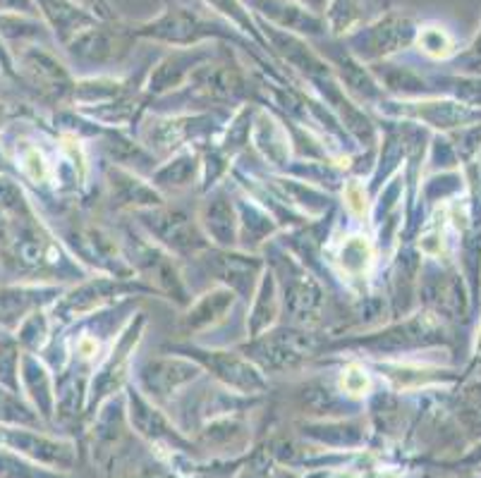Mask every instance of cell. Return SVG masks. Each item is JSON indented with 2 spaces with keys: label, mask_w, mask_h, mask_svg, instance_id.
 <instances>
[{
  "label": "cell",
  "mask_w": 481,
  "mask_h": 478,
  "mask_svg": "<svg viewBox=\"0 0 481 478\" xmlns=\"http://www.w3.org/2000/svg\"><path fill=\"white\" fill-rule=\"evenodd\" d=\"M294 3H300V5H304V8H309L311 12H324L326 5H328V0H294Z\"/></svg>",
  "instance_id": "obj_39"
},
{
  "label": "cell",
  "mask_w": 481,
  "mask_h": 478,
  "mask_svg": "<svg viewBox=\"0 0 481 478\" xmlns=\"http://www.w3.org/2000/svg\"><path fill=\"white\" fill-rule=\"evenodd\" d=\"M41 5L46 10V17L51 20V24L58 31V37L70 44L77 34H82L84 29L94 27V17L87 15L84 10L77 5H70L65 0H41Z\"/></svg>",
  "instance_id": "obj_23"
},
{
  "label": "cell",
  "mask_w": 481,
  "mask_h": 478,
  "mask_svg": "<svg viewBox=\"0 0 481 478\" xmlns=\"http://www.w3.org/2000/svg\"><path fill=\"white\" fill-rule=\"evenodd\" d=\"M82 3L84 5H89V8L98 10L104 17H111L108 15V3H105V0H82Z\"/></svg>",
  "instance_id": "obj_40"
},
{
  "label": "cell",
  "mask_w": 481,
  "mask_h": 478,
  "mask_svg": "<svg viewBox=\"0 0 481 478\" xmlns=\"http://www.w3.org/2000/svg\"><path fill=\"white\" fill-rule=\"evenodd\" d=\"M202 168V161L196 156L195 151H182L178 156L166 163L163 168H158L153 172V179L158 185H170V187H185L195 182V175Z\"/></svg>",
  "instance_id": "obj_25"
},
{
  "label": "cell",
  "mask_w": 481,
  "mask_h": 478,
  "mask_svg": "<svg viewBox=\"0 0 481 478\" xmlns=\"http://www.w3.org/2000/svg\"><path fill=\"white\" fill-rule=\"evenodd\" d=\"M326 24L333 34H347L360 22V0H328L326 5Z\"/></svg>",
  "instance_id": "obj_29"
},
{
  "label": "cell",
  "mask_w": 481,
  "mask_h": 478,
  "mask_svg": "<svg viewBox=\"0 0 481 478\" xmlns=\"http://www.w3.org/2000/svg\"><path fill=\"white\" fill-rule=\"evenodd\" d=\"M340 392L352 400H360V397H367L371 392V375L361 364L352 361L347 364L343 371H340Z\"/></svg>",
  "instance_id": "obj_31"
},
{
  "label": "cell",
  "mask_w": 481,
  "mask_h": 478,
  "mask_svg": "<svg viewBox=\"0 0 481 478\" xmlns=\"http://www.w3.org/2000/svg\"><path fill=\"white\" fill-rule=\"evenodd\" d=\"M46 335H48V321H46L44 314H31L24 318L22 328H20V340H22L29 350H37L46 342Z\"/></svg>",
  "instance_id": "obj_34"
},
{
  "label": "cell",
  "mask_w": 481,
  "mask_h": 478,
  "mask_svg": "<svg viewBox=\"0 0 481 478\" xmlns=\"http://www.w3.org/2000/svg\"><path fill=\"white\" fill-rule=\"evenodd\" d=\"M22 378L24 388L34 397V402L41 409L44 416H51L53 409V392H51V378H48V371H46L37 358L31 354H24L22 357Z\"/></svg>",
  "instance_id": "obj_24"
},
{
  "label": "cell",
  "mask_w": 481,
  "mask_h": 478,
  "mask_svg": "<svg viewBox=\"0 0 481 478\" xmlns=\"http://www.w3.org/2000/svg\"><path fill=\"white\" fill-rule=\"evenodd\" d=\"M68 45L72 48L77 60H84V62H91V65H104V62L118 60V51L122 48V37L118 31H108L94 24L89 29H84L82 34H77Z\"/></svg>",
  "instance_id": "obj_19"
},
{
  "label": "cell",
  "mask_w": 481,
  "mask_h": 478,
  "mask_svg": "<svg viewBox=\"0 0 481 478\" xmlns=\"http://www.w3.org/2000/svg\"><path fill=\"white\" fill-rule=\"evenodd\" d=\"M203 58H206V53L187 51V48L170 53L166 60H161L156 72H151L149 89L153 91V94H166V91L170 89H178V87H180L185 79H189V75L202 65Z\"/></svg>",
  "instance_id": "obj_21"
},
{
  "label": "cell",
  "mask_w": 481,
  "mask_h": 478,
  "mask_svg": "<svg viewBox=\"0 0 481 478\" xmlns=\"http://www.w3.org/2000/svg\"><path fill=\"white\" fill-rule=\"evenodd\" d=\"M137 34L153 38V41H163V44L187 48V45H196L203 38L226 37V29L206 20V17H202L199 12H195V10L173 5L166 12H161L156 20L142 24L137 29Z\"/></svg>",
  "instance_id": "obj_3"
},
{
  "label": "cell",
  "mask_w": 481,
  "mask_h": 478,
  "mask_svg": "<svg viewBox=\"0 0 481 478\" xmlns=\"http://www.w3.org/2000/svg\"><path fill=\"white\" fill-rule=\"evenodd\" d=\"M417 45L424 55H429L434 60H445L451 58L455 53V41L448 34V29H444L441 24H424L417 29Z\"/></svg>",
  "instance_id": "obj_26"
},
{
  "label": "cell",
  "mask_w": 481,
  "mask_h": 478,
  "mask_svg": "<svg viewBox=\"0 0 481 478\" xmlns=\"http://www.w3.org/2000/svg\"><path fill=\"white\" fill-rule=\"evenodd\" d=\"M202 367L182 357H163V358H149L139 374V388L144 390V395L153 397V400H163V397L175 395L178 390L185 388L187 383L199 378Z\"/></svg>",
  "instance_id": "obj_6"
},
{
  "label": "cell",
  "mask_w": 481,
  "mask_h": 478,
  "mask_svg": "<svg viewBox=\"0 0 481 478\" xmlns=\"http://www.w3.org/2000/svg\"><path fill=\"white\" fill-rule=\"evenodd\" d=\"M135 213L139 218V225L156 239L158 247L166 249L168 254L199 256L211 247L199 223H195L182 210L156 206V209H142Z\"/></svg>",
  "instance_id": "obj_2"
},
{
  "label": "cell",
  "mask_w": 481,
  "mask_h": 478,
  "mask_svg": "<svg viewBox=\"0 0 481 478\" xmlns=\"http://www.w3.org/2000/svg\"><path fill=\"white\" fill-rule=\"evenodd\" d=\"M41 304V290L38 287H12L0 292V318H24L31 307Z\"/></svg>",
  "instance_id": "obj_27"
},
{
  "label": "cell",
  "mask_w": 481,
  "mask_h": 478,
  "mask_svg": "<svg viewBox=\"0 0 481 478\" xmlns=\"http://www.w3.org/2000/svg\"><path fill=\"white\" fill-rule=\"evenodd\" d=\"M254 146L261 153L263 161H269L276 168H287L290 161V136L287 128H283L278 120L271 118L269 112H259L254 120Z\"/></svg>",
  "instance_id": "obj_20"
},
{
  "label": "cell",
  "mask_w": 481,
  "mask_h": 478,
  "mask_svg": "<svg viewBox=\"0 0 481 478\" xmlns=\"http://www.w3.org/2000/svg\"><path fill=\"white\" fill-rule=\"evenodd\" d=\"M252 311L247 316V330L249 340L269 333L280 314V292H278V277L273 273H263L256 287L254 297H252Z\"/></svg>",
  "instance_id": "obj_18"
},
{
  "label": "cell",
  "mask_w": 481,
  "mask_h": 478,
  "mask_svg": "<svg viewBox=\"0 0 481 478\" xmlns=\"http://www.w3.org/2000/svg\"><path fill=\"white\" fill-rule=\"evenodd\" d=\"M0 478H53L46 471L34 469L20 455H12L10 449L0 448Z\"/></svg>",
  "instance_id": "obj_33"
},
{
  "label": "cell",
  "mask_w": 481,
  "mask_h": 478,
  "mask_svg": "<svg viewBox=\"0 0 481 478\" xmlns=\"http://www.w3.org/2000/svg\"><path fill=\"white\" fill-rule=\"evenodd\" d=\"M98 354V342L94 337L84 335L77 340V357L79 358H94Z\"/></svg>",
  "instance_id": "obj_37"
},
{
  "label": "cell",
  "mask_w": 481,
  "mask_h": 478,
  "mask_svg": "<svg viewBox=\"0 0 481 478\" xmlns=\"http://www.w3.org/2000/svg\"><path fill=\"white\" fill-rule=\"evenodd\" d=\"M235 299H237V294H235L233 290L223 287V284L213 287V290H209L206 294H202L196 301L189 304L187 314L182 316L180 328L185 330L187 335H192V333H202V330L219 326V323L226 321L228 314L233 311Z\"/></svg>",
  "instance_id": "obj_14"
},
{
  "label": "cell",
  "mask_w": 481,
  "mask_h": 478,
  "mask_svg": "<svg viewBox=\"0 0 481 478\" xmlns=\"http://www.w3.org/2000/svg\"><path fill=\"white\" fill-rule=\"evenodd\" d=\"M122 292H129L128 284L118 283V280H105V277H96V280H89V283L79 284L72 294H70L65 301L61 304V314L65 316H77L87 314L98 304H104L115 294H122Z\"/></svg>",
  "instance_id": "obj_22"
},
{
  "label": "cell",
  "mask_w": 481,
  "mask_h": 478,
  "mask_svg": "<svg viewBox=\"0 0 481 478\" xmlns=\"http://www.w3.org/2000/svg\"><path fill=\"white\" fill-rule=\"evenodd\" d=\"M68 239L84 261H91L96 268L113 273L118 280H125L135 273V268L120 256V247H118L113 235L105 232L104 227L84 225V227L70 232Z\"/></svg>",
  "instance_id": "obj_7"
},
{
  "label": "cell",
  "mask_w": 481,
  "mask_h": 478,
  "mask_svg": "<svg viewBox=\"0 0 481 478\" xmlns=\"http://www.w3.org/2000/svg\"><path fill=\"white\" fill-rule=\"evenodd\" d=\"M0 418L12 421V424H34V414L5 390H0Z\"/></svg>",
  "instance_id": "obj_36"
},
{
  "label": "cell",
  "mask_w": 481,
  "mask_h": 478,
  "mask_svg": "<svg viewBox=\"0 0 481 478\" xmlns=\"http://www.w3.org/2000/svg\"><path fill=\"white\" fill-rule=\"evenodd\" d=\"M142 326L144 318L139 316V318L129 323V328L122 333L120 342H118V347H113L111 357H108V361L101 367L96 381H94V388H91V402H96V400L101 402L104 397L113 395L115 390H118L120 381L125 378V374H128L129 357H132V351H135L137 342H139V337H142L139 335V333H142Z\"/></svg>",
  "instance_id": "obj_11"
},
{
  "label": "cell",
  "mask_w": 481,
  "mask_h": 478,
  "mask_svg": "<svg viewBox=\"0 0 481 478\" xmlns=\"http://www.w3.org/2000/svg\"><path fill=\"white\" fill-rule=\"evenodd\" d=\"M189 357L195 354L196 364L209 368L226 388H233L240 395H259L266 390V378L263 371L256 367L254 361H249L242 351H216V350H192L185 347Z\"/></svg>",
  "instance_id": "obj_4"
},
{
  "label": "cell",
  "mask_w": 481,
  "mask_h": 478,
  "mask_svg": "<svg viewBox=\"0 0 481 478\" xmlns=\"http://www.w3.org/2000/svg\"><path fill=\"white\" fill-rule=\"evenodd\" d=\"M290 280L286 284V309L290 314L293 326H304L311 328L319 323L321 311H324L326 294L321 284L316 283L314 277L307 276V270L290 261Z\"/></svg>",
  "instance_id": "obj_9"
},
{
  "label": "cell",
  "mask_w": 481,
  "mask_h": 478,
  "mask_svg": "<svg viewBox=\"0 0 481 478\" xmlns=\"http://www.w3.org/2000/svg\"><path fill=\"white\" fill-rule=\"evenodd\" d=\"M20 163H22L24 175L31 179V182H37V185H46L48 179H51L53 170L46 156L41 153V149L37 146H24L22 153H20Z\"/></svg>",
  "instance_id": "obj_32"
},
{
  "label": "cell",
  "mask_w": 481,
  "mask_h": 478,
  "mask_svg": "<svg viewBox=\"0 0 481 478\" xmlns=\"http://www.w3.org/2000/svg\"><path fill=\"white\" fill-rule=\"evenodd\" d=\"M199 227L206 235V239L216 242L220 249L235 247V242H237V218H235L233 203H230L223 189H216L202 203Z\"/></svg>",
  "instance_id": "obj_13"
},
{
  "label": "cell",
  "mask_w": 481,
  "mask_h": 478,
  "mask_svg": "<svg viewBox=\"0 0 481 478\" xmlns=\"http://www.w3.org/2000/svg\"><path fill=\"white\" fill-rule=\"evenodd\" d=\"M22 68L31 82L48 96L62 98L65 94H75V82L62 62L53 58L51 53L41 48H29L22 53Z\"/></svg>",
  "instance_id": "obj_12"
},
{
  "label": "cell",
  "mask_w": 481,
  "mask_h": 478,
  "mask_svg": "<svg viewBox=\"0 0 481 478\" xmlns=\"http://www.w3.org/2000/svg\"><path fill=\"white\" fill-rule=\"evenodd\" d=\"M367 478H398L395 474H386V471H377V474H369Z\"/></svg>",
  "instance_id": "obj_41"
},
{
  "label": "cell",
  "mask_w": 481,
  "mask_h": 478,
  "mask_svg": "<svg viewBox=\"0 0 481 478\" xmlns=\"http://www.w3.org/2000/svg\"><path fill=\"white\" fill-rule=\"evenodd\" d=\"M319 342L307 330L280 328L269 330L263 335L249 340V344L242 350V354L254 361L263 374H286L293 368L302 367L311 354H316Z\"/></svg>",
  "instance_id": "obj_1"
},
{
  "label": "cell",
  "mask_w": 481,
  "mask_h": 478,
  "mask_svg": "<svg viewBox=\"0 0 481 478\" xmlns=\"http://www.w3.org/2000/svg\"><path fill=\"white\" fill-rule=\"evenodd\" d=\"M0 442L8 449H15L17 455L31 457L37 462L51 464V466H61V469H70L75 464V452L70 442L51 441L44 435L29 433L24 428H0Z\"/></svg>",
  "instance_id": "obj_10"
},
{
  "label": "cell",
  "mask_w": 481,
  "mask_h": 478,
  "mask_svg": "<svg viewBox=\"0 0 481 478\" xmlns=\"http://www.w3.org/2000/svg\"><path fill=\"white\" fill-rule=\"evenodd\" d=\"M343 199H345L347 210L354 218H364L369 213V199H367V187L361 179H347L345 187H343Z\"/></svg>",
  "instance_id": "obj_35"
},
{
  "label": "cell",
  "mask_w": 481,
  "mask_h": 478,
  "mask_svg": "<svg viewBox=\"0 0 481 478\" xmlns=\"http://www.w3.org/2000/svg\"><path fill=\"white\" fill-rule=\"evenodd\" d=\"M0 10H15V12H31V0H0Z\"/></svg>",
  "instance_id": "obj_38"
},
{
  "label": "cell",
  "mask_w": 481,
  "mask_h": 478,
  "mask_svg": "<svg viewBox=\"0 0 481 478\" xmlns=\"http://www.w3.org/2000/svg\"><path fill=\"white\" fill-rule=\"evenodd\" d=\"M256 10L287 34L319 37L326 31L324 20L294 0H256Z\"/></svg>",
  "instance_id": "obj_15"
},
{
  "label": "cell",
  "mask_w": 481,
  "mask_h": 478,
  "mask_svg": "<svg viewBox=\"0 0 481 478\" xmlns=\"http://www.w3.org/2000/svg\"><path fill=\"white\" fill-rule=\"evenodd\" d=\"M333 263L338 266L340 276L347 277V280H367L374 263H377V247L367 235L354 232V235L343 237Z\"/></svg>",
  "instance_id": "obj_17"
},
{
  "label": "cell",
  "mask_w": 481,
  "mask_h": 478,
  "mask_svg": "<svg viewBox=\"0 0 481 478\" xmlns=\"http://www.w3.org/2000/svg\"><path fill=\"white\" fill-rule=\"evenodd\" d=\"M412 24L402 15H386L369 27L350 34L354 58L377 62V60L391 55L393 51H400L402 45L412 41Z\"/></svg>",
  "instance_id": "obj_5"
},
{
  "label": "cell",
  "mask_w": 481,
  "mask_h": 478,
  "mask_svg": "<svg viewBox=\"0 0 481 478\" xmlns=\"http://www.w3.org/2000/svg\"><path fill=\"white\" fill-rule=\"evenodd\" d=\"M361 426L360 424H321V426L311 428V435H314L319 442H326V445H336V448H350V445H360L361 442Z\"/></svg>",
  "instance_id": "obj_30"
},
{
  "label": "cell",
  "mask_w": 481,
  "mask_h": 478,
  "mask_svg": "<svg viewBox=\"0 0 481 478\" xmlns=\"http://www.w3.org/2000/svg\"><path fill=\"white\" fill-rule=\"evenodd\" d=\"M203 3H206L209 8L216 10V12H220L223 17H228L235 29L247 31V34H252V38H254L256 44L266 45L261 34L256 31V24L254 20H252V15H249L247 5H245L242 0H203Z\"/></svg>",
  "instance_id": "obj_28"
},
{
  "label": "cell",
  "mask_w": 481,
  "mask_h": 478,
  "mask_svg": "<svg viewBox=\"0 0 481 478\" xmlns=\"http://www.w3.org/2000/svg\"><path fill=\"white\" fill-rule=\"evenodd\" d=\"M202 254L206 256L203 263H206L209 273L219 277L223 287L233 290L237 297L252 299L256 277L261 276L263 270V263L256 256L235 254V251H228V249H213L211 251V247Z\"/></svg>",
  "instance_id": "obj_8"
},
{
  "label": "cell",
  "mask_w": 481,
  "mask_h": 478,
  "mask_svg": "<svg viewBox=\"0 0 481 478\" xmlns=\"http://www.w3.org/2000/svg\"><path fill=\"white\" fill-rule=\"evenodd\" d=\"M108 187H111V199L118 206H128L135 210L163 206V196L125 168H108Z\"/></svg>",
  "instance_id": "obj_16"
}]
</instances>
